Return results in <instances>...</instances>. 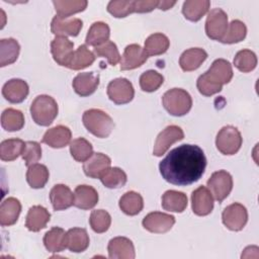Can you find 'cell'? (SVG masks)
<instances>
[{"label":"cell","mask_w":259,"mask_h":259,"mask_svg":"<svg viewBox=\"0 0 259 259\" xmlns=\"http://www.w3.org/2000/svg\"><path fill=\"white\" fill-rule=\"evenodd\" d=\"M206 158L201 148L184 144L173 150L160 162L162 177L169 183L185 186L198 181L204 173Z\"/></svg>","instance_id":"obj_1"},{"label":"cell","mask_w":259,"mask_h":259,"mask_svg":"<svg viewBox=\"0 0 259 259\" xmlns=\"http://www.w3.org/2000/svg\"><path fill=\"white\" fill-rule=\"evenodd\" d=\"M82 120L87 131L100 139L107 138L114 127L112 118L101 109L91 108L86 110L83 113Z\"/></svg>","instance_id":"obj_2"},{"label":"cell","mask_w":259,"mask_h":259,"mask_svg":"<svg viewBox=\"0 0 259 259\" xmlns=\"http://www.w3.org/2000/svg\"><path fill=\"white\" fill-rule=\"evenodd\" d=\"M57 101L50 95L36 96L30 105V114L35 123L41 126L50 125L58 115Z\"/></svg>","instance_id":"obj_3"},{"label":"cell","mask_w":259,"mask_h":259,"mask_svg":"<svg viewBox=\"0 0 259 259\" xmlns=\"http://www.w3.org/2000/svg\"><path fill=\"white\" fill-rule=\"evenodd\" d=\"M164 108L174 116H182L189 112L192 106L190 94L181 88H172L166 91L162 97Z\"/></svg>","instance_id":"obj_4"},{"label":"cell","mask_w":259,"mask_h":259,"mask_svg":"<svg viewBox=\"0 0 259 259\" xmlns=\"http://www.w3.org/2000/svg\"><path fill=\"white\" fill-rule=\"evenodd\" d=\"M242 136L233 125H226L220 130L215 138L217 149L224 155L236 154L242 146Z\"/></svg>","instance_id":"obj_5"},{"label":"cell","mask_w":259,"mask_h":259,"mask_svg":"<svg viewBox=\"0 0 259 259\" xmlns=\"http://www.w3.org/2000/svg\"><path fill=\"white\" fill-rule=\"evenodd\" d=\"M207 189L215 200L222 202L233 189V178L231 174L225 170L213 172L207 180Z\"/></svg>","instance_id":"obj_6"},{"label":"cell","mask_w":259,"mask_h":259,"mask_svg":"<svg viewBox=\"0 0 259 259\" xmlns=\"http://www.w3.org/2000/svg\"><path fill=\"white\" fill-rule=\"evenodd\" d=\"M228 15L221 8L211 9L205 20L206 35L214 40H222L228 28Z\"/></svg>","instance_id":"obj_7"},{"label":"cell","mask_w":259,"mask_h":259,"mask_svg":"<svg viewBox=\"0 0 259 259\" xmlns=\"http://www.w3.org/2000/svg\"><path fill=\"white\" fill-rule=\"evenodd\" d=\"M223 224L231 231H241L248 222L247 208L238 202H234L223 210Z\"/></svg>","instance_id":"obj_8"},{"label":"cell","mask_w":259,"mask_h":259,"mask_svg":"<svg viewBox=\"0 0 259 259\" xmlns=\"http://www.w3.org/2000/svg\"><path fill=\"white\" fill-rule=\"evenodd\" d=\"M107 95L115 104H125L133 100L135 89L127 79L116 78L107 85Z\"/></svg>","instance_id":"obj_9"},{"label":"cell","mask_w":259,"mask_h":259,"mask_svg":"<svg viewBox=\"0 0 259 259\" xmlns=\"http://www.w3.org/2000/svg\"><path fill=\"white\" fill-rule=\"evenodd\" d=\"M184 133L178 125H168L157 137L153 149V154L157 157L164 155L168 149L176 142L183 140Z\"/></svg>","instance_id":"obj_10"},{"label":"cell","mask_w":259,"mask_h":259,"mask_svg":"<svg viewBox=\"0 0 259 259\" xmlns=\"http://www.w3.org/2000/svg\"><path fill=\"white\" fill-rule=\"evenodd\" d=\"M142 224L143 227L151 233L163 234L172 229L175 224V218L165 212L153 211L143 219Z\"/></svg>","instance_id":"obj_11"},{"label":"cell","mask_w":259,"mask_h":259,"mask_svg":"<svg viewBox=\"0 0 259 259\" xmlns=\"http://www.w3.org/2000/svg\"><path fill=\"white\" fill-rule=\"evenodd\" d=\"M83 26V21L75 17L56 15L51 23V30L56 36H77Z\"/></svg>","instance_id":"obj_12"},{"label":"cell","mask_w":259,"mask_h":259,"mask_svg":"<svg viewBox=\"0 0 259 259\" xmlns=\"http://www.w3.org/2000/svg\"><path fill=\"white\" fill-rule=\"evenodd\" d=\"M74 44L66 36H56L51 42V53L57 64L68 67L74 54Z\"/></svg>","instance_id":"obj_13"},{"label":"cell","mask_w":259,"mask_h":259,"mask_svg":"<svg viewBox=\"0 0 259 259\" xmlns=\"http://www.w3.org/2000/svg\"><path fill=\"white\" fill-rule=\"evenodd\" d=\"M192 211L199 217L209 214L213 208V197L205 186L197 187L191 194Z\"/></svg>","instance_id":"obj_14"},{"label":"cell","mask_w":259,"mask_h":259,"mask_svg":"<svg viewBox=\"0 0 259 259\" xmlns=\"http://www.w3.org/2000/svg\"><path fill=\"white\" fill-rule=\"evenodd\" d=\"M148 60V55L146 51L137 44L128 45L121 56L120 59V70H133L141 67Z\"/></svg>","instance_id":"obj_15"},{"label":"cell","mask_w":259,"mask_h":259,"mask_svg":"<svg viewBox=\"0 0 259 259\" xmlns=\"http://www.w3.org/2000/svg\"><path fill=\"white\" fill-rule=\"evenodd\" d=\"M108 256L111 259H134L136 257L133 242L125 237L111 239L107 246Z\"/></svg>","instance_id":"obj_16"},{"label":"cell","mask_w":259,"mask_h":259,"mask_svg":"<svg viewBox=\"0 0 259 259\" xmlns=\"http://www.w3.org/2000/svg\"><path fill=\"white\" fill-rule=\"evenodd\" d=\"M99 85V75L94 72L79 73L72 82L75 92L82 96H89L95 92Z\"/></svg>","instance_id":"obj_17"},{"label":"cell","mask_w":259,"mask_h":259,"mask_svg":"<svg viewBox=\"0 0 259 259\" xmlns=\"http://www.w3.org/2000/svg\"><path fill=\"white\" fill-rule=\"evenodd\" d=\"M111 165L108 156L102 153H93V155L84 162L83 170L86 176L91 178H100Z\"/></svg>","instance_id":"obj_18"},{"label":"cell","mask_w":259,"mask_h":259,"mask_svg":"<svg viewBox=\"0 0 259 259\" xmlns=\"http://www.w3.org/2000/svg\"><path fill=\"white\" fill-rule=\"evenodd\" d=\"M29 88L22 79H10L2 87V95L11 103H20L28 95Z\"/></svg>","instance_id":"obj_19"},{"label":"cell","mask_w":259,"mask_h":259,"mask_svg":"<svg viewBox=\"0 0 259 259\" xmlns=\"http://www.w3.org/2000/svg\"><path fill=\"white\" fill-rule=\"evenodd\" d=\"M205 75L212 82L223 86L232 80L233 68L229 61L225 59H217L211 64L210 68L205 72Z\"/></svg>","instance_id":"obj_20"},{"label":"cell","mask_w":259,"mask_h":259,"mask_svg":"<svg viewBox=\"0 0 259 259\" xmlns=\"http://www.w3.org/2000/svg\"><path fill=\"white\" fill-rule=\"evenodd\" d=\"M72 133L68 126L65 125H56L54 127L49 128L44 137H42V143L47 144L48 146L60 149L66 147L71 142Z\"/></svg>","instance_id":"obj_21"},{"label":"cell","mask_w":259,"mask_h":259,"mask_svg":"<svg viewBox=\"0 0 259 259\" xmlns=\"http://www.w3.org/2000/svg\"><path fill=\"white\" fill-rule=\"evenodd\" d=\"M50 200L55 210H63L74 204V194L67 185L56 184L51 189Z\"/></svg>","instance_id":"obj_22"},{"label":"cell","mask_w":259,"mask_h":259,"mask_svg":"<svg viewBox=\"0 0 259 259\" xmlns=\"http://www.w3.org/2000/svg\"><path fill=\"white\" fill-rule=\"evenodd\" d=\"M51 213L41 205H33L28 209L25 220V227L30 232H38L46 228L50 222Z\"/></svg>","instance_id":"obj_23"},{"label":"cell","mask_w":259,"mask_h":259,"mask_svg":"<svg viewBox=\"0 0 259 259\" xmlns=\"http://www.w3.org/2000/svg\"><path fill=\"white\" fill-rule=\"evenodd\" d=\"M98 202V193L90 185H78L74 191V205L81 209L93 208Z\"/></svg>","instance_id":"obj_24"},{"label":"cell","mask_w":259,"mask_h":259,"mask_svg":"<svg viewBox=\"0 0 259 259\" xmlns=\"http://www.w3.org/2000/svg\"><path fill=\"white\" fill-rule=\"evenodd\" d=\"M21 212V203L15 197L4 199L0 205V225L3 227L14 225Z\"/></svg>","instance_id":"obj_25"},{"label":"cell","mask_w":259,"mask_h":259,"mask_svg":"<svg viewBox=\"0 0 259 259\" xmlns=\"http://www.w3.org/2000/svg\"><path fill=\"white\" fill-rule=\"evenodd\" d=\"M207 53L200 48H191L182 53L179 59V65L185 72H190L198 69L206 60Z\"/></svg>","instance_id":"obj_26"},{"label":"cell","mask_w":259,"mask_h":259,"mask_svg":"<svg viewBox=\"0 0 259 259\" xmlns=\"http://www.w3.org/2000/svg\"><path fill=\"white\" fill-rule=\"evenodd\" d=\"M44 245L49 252H62L67 248V232L59 227L52 228L45 234Z\"/></svg>","instance_id":"obj_27"},{"label":"cell","mask_w":259,"mask_h":259,"mask_svg":"<svg viewBox=\"0 0 259 259\" xmlns=\"http://www.w3.org/2000/svg\"><path fill=\"white\" fill-rule=\"evenodd\" d=\"M89 246V236L82 228H72L67 232V248L74 253L84 252Z\"/></svg>","instance_id":"obj_28"},{"label":"cell","mask_w":259,"mask_h":259,"mask_svg":"<svg viewBox=\"0 0 259 259\" xmlns=\"http://www.w3.org/2000/svg\"><path fill=\"white\" fill-rule=\"evenodd\" d=\"M187 196L177 190H167L162 196V207L173 212H182L187 206Z\"/></svg>","instance_id":"obj_29"},{"label":"cell","mask_w":259,"mask_h":259,"mask_svg":"<svg viewBox=\"0 0 259 259\" xmlns=\"http://www.w3.org/2000/svg\"><path fill=\"white\" fill-rule=\"evenodd\" d=\"M110 35V28L107 23L102 21H96L90 26L85 42L92 47H98L108 41Z\"/></svg>","instance_id":"obj_30"},{"label":"cell","mask_w":259,"mask_h":259,"mask_svg":"<svg viewBox=\"0 0 259 259\" xmlns=\"http://www.w3.org/2000/svg\"><path fill=\"white\" fill-rule=\"evenodd\" d=\"M20 46L18 41L12 37L2 38L0 40V66L5 67L13 64L19 55Z\"/></svg>","instance_id":"obj_31"},{"label":"cell","mask_w":259,"mask_h":259,"mask_svg":"<svg viewBox=\"0 0 259 259\" xmlns=\"http://www.w3.org/2000/svg\"><path fill=\"white\" fill-rule=\"evenodd\" d=\"M208 0H187L183 3L182 13L190 21H198L209 9Z\"/></svg>","instance_id":"obj_32"},{"label":"cell","mask_w":259,"mask_h":259,"mask_svg":"<svg viewBox=\"0 0 259 259\" xmlns=\"http://www.w3.org/2000/svg\"><path fill=\"white\" fill-rule=\"evenodd\" d=\"M119 208L127 215L140 213L144 207V200L140 193L136 191L125 192L119 199Z\"/></svg>","instance_id":"obj_33"},{"label":"cell","mask_w":259,"mask_h":259,"mask_svg":"<svg viewBox=\"0 0 259 259\" xmlns=\"http://www.w3.org/2000/svg\"><path fill=\"white\" fill-rule=\"evenodd\" d=\"M49 177L50 173L47 166L37 163L28 166L26 172V180L31 188H42L47 184Z\"/></svg>","instance_id":"obj_34"},{"label":"cell","mask_w":259,"mask_h":259,"mask_svg":"<svg viewBox=\"0 0 259 259\" xmlns=\"http://www.w3.org/2000/svg\"><path fill=\"white\" fill-rule=\"evenodd\" d=\"M170 41L169 38L160 32L153 33L147 37L145 40V48L148 57L149 56H159L167 52L169 49Z\"/></svg>","instance_id":"obj_35"},{"label":"cell","mask_w":259,"mask_h":259,"mask_svg":"<svg viewBox=\"0 0 259 259\" xmlns=\"http://www.w3.org/2000/svg\"><path fill=\"white\" fill-rule=\"evenodd\" d=\"M25 143L20 139L4 140L0 144V158L2 161H13L22 155Z\"/></svg>","instance_id":"obj_36"},{"label":"cell","mask_w":259,"mask_h":259,"mask_svg":"<svg viewBox=\"0 0 259 259\" xmlns=\"http://www.w3.org/2000/svg\"><path fill=\"white\" fill-rule=\"evenodd\" d=\"M94 61L95 55L85 45H82L74 52L67 68L72 70H82L91 66Z\"/></svg>","instance_id":"obj_37"},{"label":"cell","mask_w":259,"mask_h":259,"mask_svg":"<svg viewBox=\"0 0 259 259\" xmlns=\"http://www.w3.org/2000/svg\"><path fill=\"white\" fill-rule=\"evenodd\" d=\"M1 125L7 132H16L23 127V113L15 108H7L1 114Z\"/></svg>","instance_id":"obj_38"},{"label":"cell","mask_w":259,"mask_h":259,"mask_svg":"<svg viewBox=\"0 0 259 259\" xmlns=\"http://www.w3.org/2000/svg\"><path fill=\"white\" fill-rule=\"evenodd\" d=\"M53 4L55 6L57 15L62 17H70L75 13L85 10V8L88 5V2L86 0H57L53 1Z\"/></svg>","instance_id":"obj_39"},{"label":"cell","mask_w":259,"mask_h":259,"mask_svg":"<svg viewBox=\"0 0 259 259\" xmlns=\"http://www.w3.org/2000/svg\"><path fill=\"white\" fill-rule=\"evenodd\" d=\"M70 153L77 162H85L93 155V147L86 139L78 138L70 143Z\"/></svg>","instance_id":"obj_40"},{"label":"cell","mask_w":259,"mask_h":259,"mask_svg":"<svg viewBox=\"0 0 259 259\" xmlns=\"http://www.w3.org/2000/svg\"><path fill=\"white\" fill-rule=\"evenodd\" d=\"M247 34V27L245 23L239 19L232 20L228 25L227 31L222 38V42L224 44H236L243 40Z\"/></svg>","instance_id":"obj_41"},{"label":"cell","mask_w":259,"mask_h":259,"mask_svg":"<svg viewBox=\"0 0 259 259\" xmlns=\"http://www.w3.org/2000/svg\"><path fill=\"white\" fill-rule=\"evenodd\" d=\"M99 179L107 188H120L126 183L127 177L122 169L113 167L109 168Z\"/></svg>","instance_id":"obj_42"},{"label":"cell","mask_w":259,"mask_h":259,"mask_svg":"<svg viewBox=\"0 0 259 259\" xmlns=\"http://www.w3.org/2000/svg\"><path fill=\"white\" fill-rule=\"evenodd\" d=\"M234 65L243 73L251 72L256 68L257 57L255 53L250 50H242L236 54L234 58Z\"/></svg>","instance_id":"obj_43"},{"label":"cell","mask_w":259,"mask_h":259,"mask_svg":"<svg viewBox=\"0 0 259 259\" xmlns=\"http://www.w3.org/2000/svg\"><path fill=\"white\" fill-rule=\"evenodd\" d=\"M89 224L95 233L101 234L109 229L111 224V217L104 209H95L90 214Z\"/></svg>","instance_id":"obj_44"},{"label":"cell","mask_w":259,"mask_h":259,"mask_svg":"<svg viewBox=\"0 0 259 259\" xmlns=\"http://www.w3.org/2000/svg\"><path fill=\"white\" fill-rule=\"evenodd\" d=\"M164 77L155 70H149L140 77L141 89L145 92H154L163 84Z\"/></svg>","instance_id":"obj_45"},{"label":"cell","mask_w":259,"mask_h":259,"mask_svg":"<svg viewBox=\"0 0 259 259\" xmlns=\"http://www.w3.org/2000/svg\"><path fill=\"white\" fill-rule=\"evenodd\" d=\"M94 53L97 57L106 58L111 66H115L118 62H120V55L118 49L113 41L108 40L105 44L96 47L94 49Z\"/></svg>","instance_id":"obj_46"},{"label":"cell","mask_w":259,"mask_h":259,"mask_svg":"<svg viewBox=\"0 0 259 259\" xmlns=\"http://www.w3.org/2000/svg\"><path fill=\"white\" fill-rule=\"evenodd\" d=\"M22 159L26 166L35 164L41 158V147L37 142L28 141L25 142V146L22 152Z\"/></svg>","instance_id":"obj_47"},{"label":"cell","mask_w":259,"mask_h":259,"mask_svg":"<svg viewBox=\"0 0 259 259\" xmlns=\"http://www.w3.org/2000/svg\"><path fill=\"white\" fill-rule=\"evenodd\" d=\"M107 11L114 17H125L134 11V1H110L107 4Z\"/></svg>","instance_id":"obj_48"},{"label":"cell","mask_w":259,"mask_h":259,"mask_svg":"<svg viewBox=\"0 0 259 259\" xmlns=\"http://www.w3.org/2000/svg\"><path fill=\"white\" fill-rule=\"evenodd\" d=\"M196 86L197 89L199 91L200 94L204 95V96H211L214 95L219 92L222 91L223 86L220 84H217L214 82H212L206 75L205 73H203L202 75H200L197 79L196 82Z\"/></svg>","instance_id":"obj_49"},{"label":"cell","mask_w":259,"mask_h":259,"mask_svg":"<svg viewBox=\"0 0 259 259\" xmlns=\"http://www.w3.org/2000/svg\"><path fill=\"white\" fill-rule=\"evenodd\" d=\"M159 1L157 0H136L134 1V11L138 13L150 12L155 8H158Z\"/></svg>","instance_id":"obj_50"},{"label":"cell","mask_w":259,"mask_h":259,"mask_svg":"<svg viewBox=\"0 0 259 259\" xmlns=\"http://www.w3.org/2000/svg\"><path fill=\"white\" fill-rule=\"evenodd\" d=\"M176 4V1H159L158 8L161 10H168Z\"/></svg>","instance_id":"obj_51"}]
</instances>
